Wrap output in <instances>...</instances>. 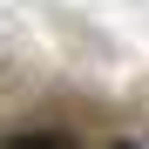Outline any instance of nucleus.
I'll list each match as a JSON object with an SVG mask.
<instances>
[{"label": "nucleus", "mask_w": 149, "mask_h": 149, "mask_svg": "<svg viewBox=\"0 0 149 149\" xmlns=\"http://www.w3.org/2000/svg\"><path fill=\"white\" fill-rule=\"evenodd\" d=\"M0 149H74V136H61V129H20V136H7Z\"/></svg>", "instance_id": "nucleus-1"}]
</instances>
